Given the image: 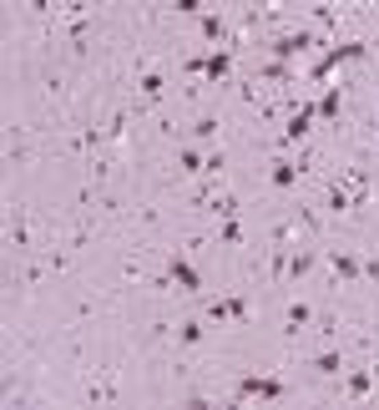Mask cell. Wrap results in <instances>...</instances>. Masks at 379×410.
Masks as SVG:
<instances>
[{
  "label": "cell",
  "mask_w": 379,
  "mask_h": 410,
  "mask_svg": "<svg viewBox=\"0 0 379 410\" xmlns=\"http://www.w3.org/2000/svg\"><path fill=\"white\" fill-rule=\"evenodd\" d=\"M228 71H233V46H218L213 56H202V76H207V81H223Z\"/></svg>",
  "instance_id": "5b68a950"
},
{
  "label": "cell",
  "mask_w": 379,
  "mask_h": 410,
  "mask_svg": "<svg viewBox=\"0 0 379 410\" xmlns=\"http://www.w3.org/2000/svg\"><path fill=\"white\" fill-rule=\"evenodd\" d=\"M207 314H213V319H248V304L233 294V299H213V304H207Z\"/></svg>",
  "instance_id": "ba28073f"
},
{
  "label": "cell",
  "mask_w": 379,
  "mask_h": 410,
  "mask_svg": "<svg viewBox=\"0 0 379 410\" xmlns=\"http://www.w3.org/2000/svg\"><path fill=\"white\" fill-rule=\"evenodd\" d=\"M207 203H213V213L223 218V223H233V218H238V198H233V193H218V198H207Z\"/></svg>",
  "instance_id": "30bf717a"
},
{
  "label": "cell",
  "mask_w": 379,
  "mask_h": 410,
  "mask_svg": "<svg viewBox=\"0 0 379 410\" xmlns=\"http://www.w3.org/2000/svg\"><path fill=\"white\" fill-rule=\"evenodd\" d=\"M177 335H182V344H198V339H202V324H192V319H187V324H182Z\"/></svg>",
  "instance_id": "ffe728a7"
},
{
  "label": "cell",
  "mask_w": 379,
  "mask_h": 410,
  "mask_svg": "<svg viewBox=\"0 0 379 410\" xmlns=\"http://www.w3.org/2000/svg\"><path fill=\"white\" fill-rule=\"evenodd\" d=\"M313 46H319V36H313V31H289V36H278V41H273L268 51L283 61V66H289L293 56H304V51H313Z\"/></svg>",
  "instance_id": "6da1fadb"
},
{
  "label": "cell",
  "mask_w": 379,
  "mask_h": 410,
  "mask_svg": "<svg viewBox=\"0 0 379 410\" xmlns=\"http://www.w3.org/2000/svg\"><path fill=\"white\" fill-rule=\"evenodd\" d=\"M319 112H324V117H339V86H334V92L319 101Z\"/></svg>",
  "instance_id": "44dd1931"
},
{
  "label": "cell",
  "mask_w": 379,
  "mask_h": 410,
  "mask_svg": "<svg viewBox=\"0 0 379 410\" xmlns=\"http://www.w3.org/2000/svg\"><path fill=\"white\" fill-rule=\"evenodd\" d=\"M238 395H243V400H278V395H283V380L248 375V380H238Z\"/></svg>",
  "instance_id": "7a4b0ae2"
},
{
  "label": "cell",
  "mask_w": 379,
  "mask_h": 410,
  "mask_svg": "<svg viewBox=\"0 0 379 410\" xmlns=\"http://www.w3.org/2000/svg\"><path fill=\"white\" fill-rule=\"evenodd\" d=\"M309 268H313V253H293V259H289V274H293V279L309 274Z\"/></svg>",
  "instance_id": "d6986e66"
},
{
  "label": "cell",
  "mask_w": 379,
  "mask_h": 410,
  "mask_svg": "<svg viewBox=\"0 0 379 410\" xmlns=\"http://www.w3.org/2000/svg\"><path fill=\"white\" fill-rule=\"evenodd\" d=\"M313 112H319V107H309V101H304V107H298L293 117H289V127H283V147H293V142H304V137H309Z\"/></svg>",
  "instance_id": "277c9868"
},
{
  "label": "cell",
  "mask_w": 379,
  "mask_h": 410,
  "mask_svg": "<svg viewBox=\"0 0 379 410\" xmlns=\"http://www.w3.org/2000/svg\"><path fill=\"white\" fill-rule=\"evenodd\" d=\"M91 400H112V395H116V385H112V375H101V380H91Z\"/></svg>",
  "instance_id": "e0dca14e"
},
{
  "label": "cell",
  "mask_w": 379,
  "mask_h": 410,
  "mask_svg": "<svg viewBox=\"0 0 379 410\" xmlns=\"http://www.w3.org/2000/svg\"><path fill=\"white\" fill-rule=\"evenodd\" d=\"M177 168H182V172H207V162H202L192 147H182V152H177Z\"/></svg>",
  "instance_id": "5bb4252c"
},
{
  "label": "cell",
  "mask_w": 379,
  "mask_h": 410,
  "mask_svg": "<svg viewBox=\"0 0 379 410\" xmlns=\"http://www.w3.org/2000/svg\"><path fill=\"white\" fill-rule=\"evenodd\" d=\"M172 284H182V294H198V284H202L198 268H192L187 259H177V253H172Z\"/></svg>",
  "instance_id": "52a82bcc"
},
{
  "label": "cell",
  "mask_w": 379,
  "mask_h": 410,
  "mask_svg": "<svg viewBox=\"0 0 379 410\" xmlns=\"http://www.w3.org/2000/svg\"><path fill=\"white\" fill-rule=\"evenodd\" d=\"M10 248H31V223H25V213H16V223H10Z\"/></svg>",
  "instance_id": "7c38bea8"
},
{
  "label": "cell",
  "mask_w": 379,
  "mask_h": 410,
  "mask_svg": "<svg viewBox=\"0 0 379 410\" xmlns=\"http://www.w3.org/2000/svg\"><path fill=\"white\" fill-rule=\"evenodd\" d=\"M309 319H313V309H309V304H289V329H304Z\"/></svg>",
  "instance_id": "ac0fdd59"
},
{
  "label": "cell",
  "mask_w": 379,
  "mask_h": 410,
  "mask_svg": "<svg viewBox=\"0 0 379 410\" xmlns=\"http://www.w3.org/2000/svg\"><path fill=\"white\" fill-rule=\"evenodd\" d=\"M313 370H319V375H339V370H344V355H319V360H313Z\"/></svg>",
  "instance_id": "9a60e30c"
},
{
  "label": "cell",
  "mask_w": 379,
  "mask_h": 410,
  "mask_svg": "<svg viewBox=\"0 0 379 410\" xmlns=\"http://www.w3.org/2000/svg\"><path fill=\"white\" fill-rule=\"evenodd\" d=\"M202 36L207 41H228V21L223 16H202Z\"/></svg>",
  "instance_id": "4fadbf2b"
},
{
  "label": "cell",
  "mask_w": 379,
  "mask_h": 410,
  "mask_svg": "<svg viewBox=\"0 0 379 410\" xmlns=\"http://www.w3.org/2000/svg\"><path fill=\"white\" fill-rule=\"evenodd\" d=\"M162 86H167L162 71H142V76H137V92H142V97H162Z\"/></svg>",
  "instance_id": "8fae6325"
},
{
  "label": "cell",
  "mask_w": 379,
  "mask_h": 410,
  "mask_svg": "<svg viewBox=\"0 0 379 410\" xmlns=\"http://www.w3.org/2000/svg\"><path fill=\"white\" fill-rule=\"evenodd\" d=\"M329 268H334V279H359V274H364V264L354 259V253H344V248L329 253Z\"/></svg>",
  "instance_id": "8992f818"
},
{
  "label": "cell",
  "mask_w": 379,
  "mask_h": 410,
  "mask_svg": "<svg viewBox=\"0 0 379 410\" xmlns=\"http://www.w3.org/2000/svg\"><path fill=\"white\" fill-rule=\"evenodd\" d=\"M298 172H304V162H273V183L278 188H293Z\"/></svg>",
  "instance_id": "9c48e42d"
},
{
  "label": "cell",
  "mask_w": 379,
  "mask_h": 410,
  "mask_svg": "<svg viewBox=\"0 0 379 410\" xmlns=\"http://www.w3.org/2000/svg\"><path fill=\"white\" fill-rule=\"evenodd\" d=\"M369 385H374V370H359V375H349V395H369Z\"/></svg>",
  "instance_id": "2e32d148"
},
{
  "label": "cell",
  "mask_w": 379,
  "mask_h": 410,
  "mask_svg": "<svg viewBox=\"0 0 379 410\" xmlns=\"http://www.w3.org/2000/svg\"><path fill=\"white\" fill-rule=\"evenodd\" d=\"M192 132H198V137H218V117H202L198 127H192Z\"/></svg>",
  "instance_id": "7402d4cb"
},
{
  "label": "cell",
  "mask_w": 379,
  "mask_h": 410,
  "mask_svg": "<svg viewBox=\"0 0 379 410\" xmlns=\"http://www.w3.org/2000/svg\"><path fill=\"white\" fill-rule=\"evenodd\" d=\"M354 56H364V41H344V46H329V56L319 61V66H313V81H319V76H329L339 61H354Z\"/></svg>",
  "instance_id": "3957f363"
}]
</instances>
